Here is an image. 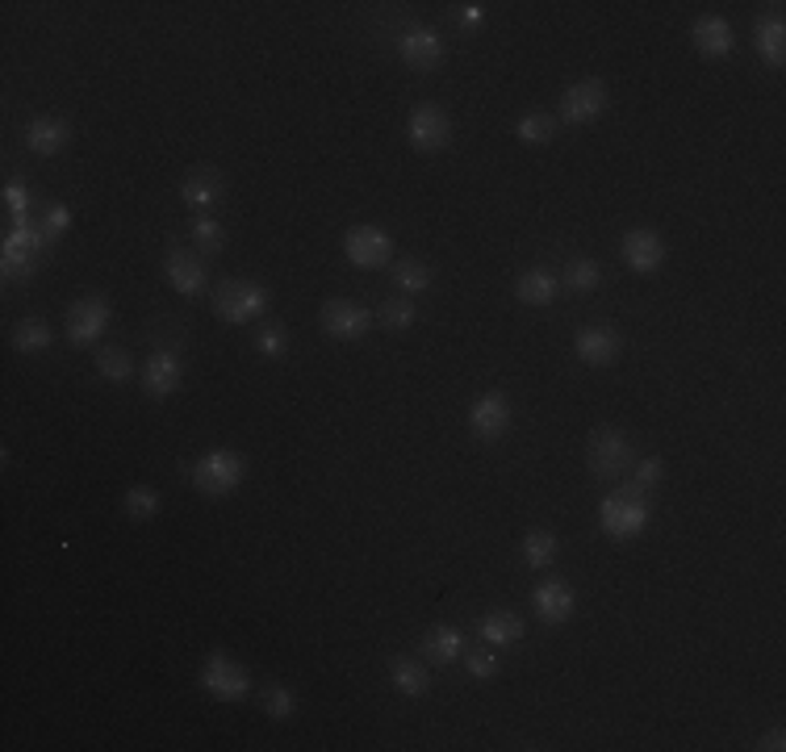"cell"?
Returning a JSON list of instances; mask_svg holds the SVG:
<instances>
[{
	"instance_id": "7",
	"label": "cell",
	"mask_w": 786,
	"mask_h": 752,
	"mask_svg": "<svg viewBox=\"0 0 786 752\" xmlns=\"http://www.w3.org/2000/svg\"><path fill=\"white\" fill-rule=\"evenodd\" d=\"M344 255H348V264L360 272H380L389 268V260H394V239L373 226V222H360L352 226L348 235H344Z\"/></svg>"
},
{
	"instance_id": "3",
	"label": "cell",
	"mask_w": 786,
	"mask_h": 752,
	"mask_svg": "<svg viewBox=\"0 0 786 752\" xmlns=\"http://www.w3.org/2000/svg\"><path fill=\"white\" fill-rule=\"evenodd\" d=\"M598 527L611 539H636L645 527H649V498L636 493V489H615L602 498L598 506Z\"/></svg>"
},
{
	"instance_id": "8",
	"label": "cell",
	"mask_w": 786,
	"mask_h": 752,
	"mask_svg": "<svg viewBox=\"0 0 786 752\" xmlns=\"http://www.w3.org/2000/svg\"><path fill=\"white\" fill-rule=\"evenodd\" d=\"M407 138H410V147H414V151L435 155V151H444V147L452 142V117L435 105V101H423V105L410 109Z\"/></svg>"
},
{
	"instance_id": "36",
	"label": "cell",
	"mask_w": 786,
	"mask_h": 752,
	"mask_svg": "<svg viewBox=\"0 0 786 752\" xmlns=\"http://www.w3.org/2000/svg\"><path fill=\"white\" fill-rule=\"evenodd\" d=\"M264 715L276 719V724L294 719V715H298V694H294L289 686H280V681H269V686H264Z\"/></svg>"
},
{
	"instance_id": "38",
	"label": "cell",
	"mask_w": 786,
	"mask_h": 752,
	"mask_svg": "<svg viewBox=\"0 0 786 752\" xmlns=\"http://www.w3.org/2000/svg\"><path fill=\"white\" fill-rule=\"evenodd\" d=\"M661 477H665V460L661 456L636 460V464H632V477H627V489H636V493H645V498H649V489H657Z\"/></svg>"
},
{
	"instance_id": "37",
	"label": "cell",
	"mask_w": 786,
	"mask_h": 752,
	"mask_svg": "<svg viewBox=\"0 0 786 752\" xmlns=\"http://www.w3.org/2000/svg\"><path fill=\"white\" fill-rule=\"evenodd\" d=\"M464 669L473 681H494L498 669H502V661H498V648H464Z\"/></svg>"
},
{
	"instance_id": "21",
	"label": "cell",
	"mask_w": 786,
	"mask_h": 752,
	"mask_svg": "<svg viewBox=\"0 0 786 752\" xmlns=\"http://www.w3.org/2000/svg\"><path fill=\"white\" fill-rule=\"evenodd\" d=\"M222 192H226L222 176L201 167V172H189V176H185V185H180V201H185L189 210H197V214H210L217 201H222Z\"/></svg>"
},
{
	"instance_id": "24",
	"label": "cell",
	"mask_w": 786,
	"mask_h": 752,
	"mask_svg": "<svg viewBox=\"0 0 786 752\" xmlns=\"http://www.w3.org/2000/svg\"><path fill=\"white\" fill-rule=\"evenodd\" d=\"M753 38H758L761 63H765V67H774V72H783V63H786V22H783V13L761 17L758 29H753Z\"/></svg>"
},
{
	"instance_id": "5",
	"label": "cell",
	"mask_w": 786,
	"mask_h": 752,
	"mask_svg": "<svg viewBox=\"0 0 786 752\" xmlns=\"http://www.w3.org/2000/svg\"><path fill=\"white\" fill-rule=\"evenodd\" d=\"M269 310V289L264 285H251V280H226L217 285L214 293V314L222 323H251Z\"/></svg>"
},
{
	"instance_id": "18",
	"label": "cell",
	"mask_w": 786,
	"mask_h": 752,
	"mask_svg": "<svg viewBox=\"0 0 786 752\" xmlns=\"http://www.w3.org/2000/svg\"><path fill=\"white\" fill-rule=\"evenodd\" d=\"M163 276H167V285L180 297H197L205 289V264H201V255H192L189 247H172L167 251Z\"/></svg>"
},
{
	"instance_id": "29",
	"label": "cell",
	"mask_w": 786,
	"mask_h": 752,
	"mask_svg": "<svg viewBox=\"0 0 786 752\" xmlns=\"http://www.w3.org/2000/svg\"><path fill=\"white\" fill-rule=\"evenodd\" d=\"M54 343V330L51 323H42V318H22L17 330H13V348L26 351V355H38V351H47Z\"/></svg>"
},
{
	"instance_id": "39",
	"label": "cell",
	"mask_w": 786,
	"mask_h": 752,
	"mask_svg": "<svg viewBox=\"0 0 786 752\" xmlns=\"http://www.w3.org/2000/svg\"><path fill=\"white\" fill-rule=\"evenodd\" d=\"M255 351H260V355H269V360H280V355L289 351L285 326H276V323L260 326V330H255Z\"/></svg>"
},
{
	"instance_id": "14",
	"label": "cell",
	"mask_w": 786,
	"mask_h": 752,
	"mask_svg": "<svg viewBox=\"0 0 786 752\" xmlns=\"http://www.w3.org/2000/svg\"><path fill=\"white\" fill-rule=\"evenodd\" d=\"M398 54H402V63H407L410 72H435V67H444V38L427 26H414L407 29L402 38H398Z\"/></svg>"
},
{
	"instance_id": "19",
	"label": "cell",
	"mask_w": 786,
	"mask_h": 752,
	"mask_svg": "<svg viewBox=\"0 0 786 752\" xmlns=\"http://www.w3.org/2000/svg\"><path fill=\"white\" fill-rule=\"evenodd\" d=\"M67 138H72V130H67V122L63 117H34L26 126V147L38 155V160H51V155H59L63 147H67Z\"/></svg>"
},
{
	"instance_id": "26",
	"label": "cell",
	"mask_w": 786,
	"mask_h": 752,
	"mask_svg": "<svg viewBox=\"0 0 786 752\" xmlns=\"http://www.w3.org/2000/svg\"><path fill=\"white\" fill-rule=\"evenodd\" d=\"M557 552H561V543H557L552 531H544V527L523 536V564H527L532 573H548V568L557 564Z\"/></svg>"
},
{
	"instance_id": "42",
	"label": "cell",
	"mask_w": 786,
	"mask_h": 752,
	"mask_svg": "<svg viewBox=\"0 0 786 752\" xmlns=\"http://www.w3.org/2000/svg\"><path fill=\"white\" fill-rule=\"evenodd\" d=\"M482 17H486V4H457V26H464V29H477L482 26Z\"/></svg>"
},
{
	"instance_id": "31",
	"label": "cell",
	"mask_w": 786,
	"mask_h": 752,
	"mask_svg": "<svg viewBox=\"0 0 786 752\" xmlns=\"http://www.w3.org/2000/svg\"><path fill=\"white\" fill-rule=\"evenodd\" d=\"M97 373L105 376L109 385H126L135 376V360L126 348H97Z\"/></svg>"
},
{
	"instance_id": "22",
	"label": "cell",
	"mask_w": 786,
	"mask_h": 752,
	"mask_svg": "<svg viewBox=\"0 0 786 752\" xmlns=\"http://www.w3.org/2000/svg\"><path fill=\"white\" fill-rule=\"evenodd\" d=\"M557 293H561V280H557V272H548V268L519 272L515 297L523 301V305H532V310H544V305H552V301H557Z\"/></svg>"
},
{
	"instance_id": "25",
	"label": "cell",
	"mask_w": 786,
	"mask_h": 752,
	"mask_svg": "<svg viewBox=\"0 0 786 752\" xmlns=\"http://www.w3.org/2000/svg\"><path fill=\"white\" fill-rule=\"evenodd\" d=\"M389 681H394V690L407 694V699H423V694L432 690V673H427L423 661H414V656H394V661H389Z\"/></svg>"
},
{
	"instance_id": "32",
	"label": "cell",
	"mask_w": 786,
	"mask_h": 752,
	"mask_svg": "<svg viewBox=\"0 0 786 752\" xmlns=\"http://www.w3.org/2000/svg\"><path fill=\"white\" fill-rule=\"evenodd\" d=\"M435 280L432 264H423V260H398L394 264V285L402 289V293H427Z\"/></svg>"
},
{
	"instance_id": "23",
	"label": "cell",
	"mask_w": 786,
	"mask_h": 752,
	"mask_svg": "<svg viewBox=\"0 0 786 752\" xmlns=\"http://www.w3.org/2000/svg\"><path fill=\"white\" fill-rule=\"evenodd\" d=\"M523 618L515 615V611H489V615H482V623H477V636H482V644L489 648H515L519 640H523Z\"/></svg>"
},
{
	"instance_id": "1",
	"label": "cell",
	"mask_w": 786,
	"mask_h": 752,
	"mask_svg": "<svg viewBox=\"0 0 786 752\" xmlns=\"http://www.w3.org/2000/svg\"><path fill=\"white\" fill-rule=\"evenodd\" d=\"M247 477V460L244 452H235V448H214V452H205V456H197V464L189 468V481L197 493H205V498H226V493H235Z\"/></svg>"
},
{
	"instance_id": "9",
	"label": "cell",
	"mask_w": 786,
	"mask_h": 752,
	"mask_svg": "<svg viewBox=\"0 0 786 752\" xmlns=\"http://www.w3.org/2000/svg\"><path fill=\"white\" fill-rule=\"evenodd\" d=\"M323 330L326 339H335V343H360L369 330H373V314L352 301V297H330L323 305Z\"/></svg>"
},
{
	"instance_id": "17",
	"label": "cell",
	"mask_w": 786,
	"mask_h": 752,
	"mask_svg": "<svg viewBox=\"0 0 786 752\" xmlns=\"http://www.w3.org/2000/svg\"><path fill=\"white\" fill-rule=\"evenodd\" d=\"M690 42H695V51L707 54V59H728L736 51V34L728 26V17H720V13H703V17H695V26H690Z\"/></svg>"
},
{
	"instance_id": "15",
	"label": "cell",
	"mask_w": 786,
	"mask_h": 752,
	"mask_svg": "<svg viewBox=\"0 0 786 752\" xmlns=\"http://www.w3.org/2000/svg\"><path fill=\"white\" fill-rule=\"evenodd\" d=\"M665 239L657 235V230H649V226H636V230H627L624 235V264L636 276H652V272L665 264Z\"/></svg>"
},
{
	"instance_id": "34",
	"label": "cell",
	"mask_w": 786,
	"mask_h": 752,
	"mask_svg": "<svg viewBox=\"0 0 786 752\" xmlns=\"http://www.w3.org/2000/svg\"><path fill=\"white\" fill-rule=\"evenodd\" d=\"M0 264H4V276H9V280H29L34 268H38V251H29V247H22V242L4 239Z\"/></svg>"
},
{
	"instance_id": "13",
	"label": "cell",
	"mask_w": 786,
	"mask_h": 752,
	"mask_svg": "<svg viewBox=\"0 0 786 752\" xmlns=\"http://www.w3.org/2000/svg\"><path fill=\"white\" fill-rule=\"evenodd\" d=\"M573 351H577V360H582V364H590V368H607V364H615V360H620L624 339H620V330H615V326L595 323V326H582V330H577Z\"/></svg>"
},
{
	"instance_id": "41",
	"label": "cell",
	"mask_w": 786,
	"mask_h": 752,
	"mask_svg": "<svg viewBox=\"0 0 786 752\" xmlns=\"http://www.w3.org/2000/svg\"><path fill=\"white\" fill-rule=\"evenodd\" d=\"M67 226H72V210H67L63 201L47 205V214H42V230L51 235V242L59 239V235H67Z\"/></svg>"
},
{
	"instance_id": "6",
	"label": "cell",
	"mask_w": 786,
	"mask_h": 752,
	"mask_svg": "<svg viewBox=\"0 0 786 752\" xmlns=\"http://www.w3.org/2000/svg\"><path fill=\"white\" fill-rule=\"evenodd\" d=\"M113 323V310H109V301L101 293H88L80 301H72V310H67V343L72 348H92V343H101V335L109 330Z\"/></svg>"
},
{
	"instance_id": "12",
	"label": "cell",
	"mask_w": 786,
	"mask_h": 752,
	"mask_svg": "<svg viewBox=\"0 0 786 752\" xmlns=\"http://www.w3.org/2000/svg\"><path fill=\"white\" fill-rule=\"evenodd\" d=\"M532 611H536V618L548 623V627H561V623H570L573 611H577V593H573L570 581L548 577V581H540V586L532 590Z\"/></svg>"
},
{
	"instance_id": "28",
	"label": "cell",
	"mask_w": 786,
	"mask_h": 752,
	"mask_svg": "<svg viewBox=\"0 0 786 752\" xmlns=\"http://www.w3.org/2000/svg\"><path fill=\"white\" fill-rule=\"evenodd\" d=\"M160 489H151V485H130L126 493H122V511L126 518H135V523H147V518H155L160 514Z\"/></svg>"
},
{
	"instance_id": "11",
	"label": "cell",
	"mask_w": 786,
	"mask_h": 752,
	"mask_svg": "<svg viewBox=\"0 0 786 752\" xmlns=\"http://www.w3.org/2000/svg\"><path fill=\"white\" fill-rule=\"evenodd\" d=\"M469 430L482 443H498L511 430V402H507V393L489 389V393H482L477 402L469 405Z\"/></svg>"
},
{
	"instance_id": "16",
	"label": "cell",
	"mask_w": 786,
	"mask_h": 752,
	"mask_svg": "<svg viewBox=\"0 0 786 752\" xmlns=\"http://www.w3.org/2000/svg\"><path fill=\"white\" fill-rule=\"evenodd\" d=\"M180 380H185V364H180V355L172 348H160L147 355V364H142V389L151 393V398H172L176 389H180Z\"/></svg>"
},
{
	"instance_id": "33",
	"label": "cell",
	"mask_w": 786,
	"mask_h": 752,
	"mask_svg": "<svg viewBox=\"0 0 786 752\" xmlns=\"http://www.w3.org/2000/svg\"><path fill=\"white\" fill-rule=\"evenodd\" d=\"M192 247L201 251V255H217L222 247H226V230H222V222L214 214H192Z\"/></svg>"
},
{
	"instance_id": "40",
	"label": "cell",
	"mask_w": 786,
	"mask_h": 752,
	"mask_svg": "<svg viewBox=\"0 0 786 752\" xmlns=\"http://www.w3.org/2000/svg\"><path fill=\"white\" fill-rule=\"evenodd\" d=\"M4 205H9V217H13V222H29L34 192H29L26 185H4Z\"/></svg>"
},
{
	"instance_id": "2",
	"label": "cell",
	"mask_w": 786,
	"mask_h": 752,
	"mask_svg": "<svg viewBox=\"0 0 786 752\" xmlns=\"http://www.w3.org/2000/svg\"><path fill=\"white\" fill-rule=\"evenodd\" d=\"M586 464H590L595 481H620V477H627L632 464H636L632 435L620 427H598L590 435V443H586Z\"/></svg>"
},
{
	"instance_id": "4",
	"label": "cell",
	"mask_w": 786,
	"mask_h": 752,
	"mask_svg": "<svg viewBox=\"0 0 786 752\" xmlns=\"http://www.w3.org/2000/svg\"><path fill=\"white\" fill-rule=\"evenodd\" d=\"M197 686L217 702H244L251 694V673L230 652H210L197 673Z\"/></svg>"
},
{
	"instance_id": "10",
	"label": "cell",
	"mask_w": 786,
	"mask_h": 752,
	"mask_svg": "<svg viewBox=\"0 0 786 752\" xmlns=\"http://www.w3.org/2000/svg\"><path fill=\"white\" fill-rule=\"evenodd\" d=\"M602 109H607V84L590 76V80L565 88L557 122H565V126H590V122L602 117Z\"/></svg>"
},
{
	"instance_id": "27",
	"label": "cell",
	"mask_w": 786,
	"mask_h": 752,
	"mask_svg": "<svg viewBox=\"0 0 786 752\" xmlns=\"http://www.w3.org/2000/svg\"><path fill=\"white\" fill-rule=\"evenodd\" d=\"M557 130H561L557 113H527V117H519L515 126L519 142H527V147H548L557 138Z\"/></svg>"
},
{
	"instance_id": "30",
	"label": "cell",
	"mask_w": 786,
	"mask_h": 752,
	"mask_svg": "<svg viewBox=\"0 0 786 752\" xmlns=\"http://www.w3.org/2000/svg\"><path fill=\"white\" fill-rule=\"evenodd\" d=\"M561 285L570 289V293H595L598 285H602V268H598L595 260H570L565 272H561Z\"/></svg>"
},
{
	"instance_id": "43",
	"label": "cell",
	"mask_w": 786,
	"mask_h": 752,
	"mask_svg": "<svg viewBox=\"0 0 786 752\" xmlns=\"http://www.w3.org/2000/svg\"><path fill=\"white\" fill-rule=\"evenodd\" d=\"M758 749L761 752H783L786 749V736H783V727H774V731H765L758 740Z\"/></svg>"
},
{
	"instance_id": "20",
	"label": "cell",
	"mask_w": 786,
	"mask_h": 752,
	"mask_svg": "<svg viewBox=\"0 0 786 752\" xmlns=\"http://www.w3.org/2000/svg\"><path fill=\"white\" fill-rule=\"evenodd\" d=\"M419 652H423V661H432V665H457L464 656V631L439 623V627H432V631L423 636Z\"/></svg>"
},
{
	"instance_id": "35",
	"label": "cell",
	"mask_w": 786,
	"mask_h": 752,
	"mask_svg": "<svg viewBox=\"0 0 786 752\" xmlns=\"http://www.w3.org/2000/svg\"><path fill=\"white\" fill-rule=\"evenodd\" d=\"M377 318L385 330H410V326L419 323V305L410 297H389V301H380Z\"/></svg>"
}]
</instances>
